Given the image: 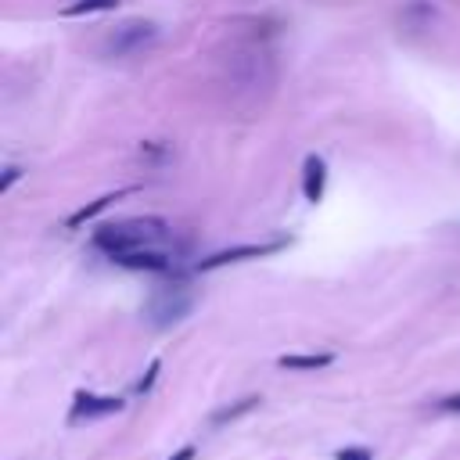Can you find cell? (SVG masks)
<instances>
[{"instance_id":"6da1fadb","label":"cell","mask_w":460,"mask_h":460,"mask_svg":"<svg viewBox=\"0 0 460 460\" xmlns=\"http://www.w3.org/2000/svg\"><path fill=\"white\" fill-rule=\"evenodd\" d=\"M172 226L158 216H137L122 223H108L93 234V248H101L111 262L126 270H147V273H165L172 270Z\"/></svg>"},{"instance_id":"7a4b0ae2","label":"cell","mask_w":460,"mask_h":460,"mask_svg":"<svg viewBox=\"0 0 460 460\" xmlns=\"http://www.w3.org/2000/svg\"><path fill=\"white\" fill-rule=\"evenodd\" d=\"M155 40H158V25H155V22L129 18V22H119V25L108 32L104 54H108V58H133V54H144Z\"/></svg>"},{"instance_id":"3957f363","label":"cell","mask_w":460,"mask_h":460,"mask_svg":"<svg viewBox=\"0 0 460 460\" xmlns=\"http://www.w3.org/2000/svg\"><path fill=\"white\" fill-rule=\"evenodd\" d=\"M288 241H266V244H244V248H226V252H216L208 259L198 262V270H216V266H226V262H241V259H262V255H273L280 252Z\"/></svg>"},{"instance_id":"277c9868","label":"cell","mask_w":460,"mask_h":460,"mask_svg":"<svg viewBox=\"0 0 460 460\" xmlns=\"http://www.w3.org/2000/svg\"><path fill=\"white\" fill-rule=\"evenodd\" d=\"M122 410V399L115 395H93V392H79L75 406H72V420H93V417H108Z\"/></svg>"},{"instance_id":"5b68a950","label":"cell","mask_w":460,"mask_h":460,"mask_svg":"<svg viewBox=\"0 0 460 460\" xmlns=\"http://www.w3.org/2000/svg\"><path fill=\"white\" fill-rule=\"evenodd\" d=\"M323 183H327V162L320 155H309L305 165H302V194L305 201H320L323 198Z\"/></svg>"},{"instance_id":"8992f818","label":"cell","mask_w":460,"mask_h":460,"mask_svg":"<svg viewBox=\"0 0 460 460\" xmlns=\"http://www.w3.org/2000/svg\"><path fill=\"white\" fill-rule=\"evenodd\" d=\"M133 187H126V190H115V194H104V198H97V201H90V205H83L75 216H68V226H79V223H86V219H93L101 208H108L111 201H119V198H126Z\"/></svg>"},{"instance_id":"52a82bcc","label":"cell","mask_w":460,"mask_h":460,"mask_svg":"<svg viewBox=\"0 0 460 460\" xmlns=\"http://www.w3.org/2000/svg\"><path fill=\"white\" fill-rule=\"evenodd\" d=\"M277 363L288 367V370H320V367L334 363V356H331V352H316V356H280Z\"/></svg>"},{"instance_id":"ba28073f","label":"cell","mask_w":460,"mask_h":460,"mask_svg":"<svg viewBox=\"0 0 460 460\" xmlns=\"http://www.w3.org/2000/svg\"><path fill=\"white\" fill-rule=\"evenodd\" d=\"M119 7V0H75L68 7H61V18H79V14H97V11H111Z\"/></svg>"},{"instance_id":"9c48e42d","label":"cell","mask_w":460,"mask_h":460,"mask_svg":"<svg viewBox=\"0 0 460 460\" xmlns=\"http://www.w3.org/2000/svg\"><path fill=\"white\" fill-rule=\"evenodd\" d=\"M252 406H259V395H248V399H241L237 406H226V410H219V413L212 417V424H226V420H234L237 413H244V410H252Z\"/></svg>"},{"instance_id":"30bf717a","label":"cell","mask_w":460,"mask_h":460,"mask_svg":"<svg viewBox=\"0 0 460 460\" xmlns=\"http://www.w3.org/2000/svg\"><path fill=\"white\" fill-rule=\"evenodd\" d=\"M338 460H374V453L367 446H349V449H338Z\"/></svg>"},{"instance_id":"8fae6325","label":"cell","mask_w":460,"mask_h":460,"mask_svg":"<svg viewBox=\"0 0 460 460\" xmlns=\"http://www.w3.org/2000/svg\"><path fill=\"white\" fill-rule=\"evenodd\" d=\"M438 410H460V395H446V399H438Z\"/></svg>"},{"instance_id":"7c38bea8","label":"cell","mask_w":460,"mask_h":460,"mask_svg":"<svg viewBox=\"0 0 460 460\" xmlns=\"http://www.w3.org/2000/svg\"><path fill=\"white\" fill-rule=\"evenodd\" d=\"M18 176H22V169H14V165H11V169H7V176H4V183H0V190H7V187L18 180Z\"/></svg>"},{"instance_id":"4fadbf2b","label":"cell","mask_w":460,"mask_h":460,"mask_svg":"<svg viewBox=\"0 0 460 460\" xmlns=\"http://www.w3.org/2000/svg\"><path fill=\"white\" fill-rule=\"evenodd\" d=\"M169 460H194V446H183L176 456H169Z\"/></svg>"}]
</instances>
